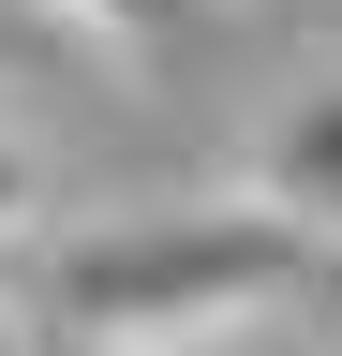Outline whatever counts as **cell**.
<instances>
[{"mask_svg":"<svg viewBox=\"0 0 342 356\" xmlns=\"http://www.w3.org/2000/svg\"><path fill=\"white\" fill-rule=\"evenodd\" d=\"M313 238L297 222H268V208H149V222H119V238H75L60 252V327H90V356L104 341H164V327H253V312H283L297 282H313Z\"/></svg>","mask_w":342,"mask_h":356,"instance_id":"6da1fadb","label":"cell"},{"mask_svg":"<svg viewBox=\"0 0 342 356\" xmlns=\"http://www.w3.org/2000/svg\"><path fill=\"white\" fill-rule=\"evenodd\" d=\"M238 193L268 222H297L313 252H342V74H313V89L268 104V134L238 149Z\"/></svg>","mask_w":342,"mask_h":356,"instance_id":"7a4b0ae2","label":"cell"},{"mask_svg":"<svg viewBox=\"0 0 342 356\" xmlns=\"http://www.w3.org/2000/svg\"><path fill=\"white\" fill-rule=\"evenodd\" d=\"M45 15H75V30H119V44H179V30H194V0H45Z\"/></svg>","mask_w":342,"mask_h":356,"instance_id":"3957f363","label":"cell"},{"mask_svg":"<svg viewBox=\"0 0 342 356\" xmlns=\"http://www.w3.org/2000/svg\"><path fill=\"white\" fill-rule=\"evenodd\" d=\"M0 238H45V149L0 119Z\"/></svg>","mask_w":342,"mask_h":356,"instance_id":"277c9868","label":"cell"},{"mask_svg":"<svg viewBox=\"0 0 342 356\" xmlns=\"http://www.w3.org/2000/svg\"><path fill=\"white\" fill-rule=\"evenodd\" d=\"M104 356H253V327H164V341H104Z\"/></svg>","mask_w":342,"mask_h":356,"instance_id":"5b68a950","label":"cell"},{"mask_svg":"<svg viewBox=\"0 0 342 356\" xmlns=\"http://www.w3.org/2000/svg\"><path fill=\"white\" fill-rule=\"evenodd\" d=\"M0 356H45V312L30 297H0Z\"/></svg>","mask_w":342,"mask_h":356,"instance_id":"8992f818","label":"cell"},{"mask_svg":"<svg viewBox=\"0 0 342 356\" xmlns=\"http://www.w3.org/2000/svg\"><path fill=\"white\" fill-rule=\"evenodd\" d=\"M253 356H327V341H283V327H253Z\"/></svg>","mask_w":342,"mask_h":356,"instance_id":"52a82bcc","label":"cell"},{"mask_svg":"<svg viewBox=\"0 0 342 356\" xmlns=\"http://www.w3.org/2000/svg\"><path fill=\"white\" fill-rule=\"evenodd\" d=\"M327 356H342V327H327Z\"/></svg>","mask_w":342,"mask_h":356,"instance_id":"ba28073f","label":"cell"}]
</instances>
